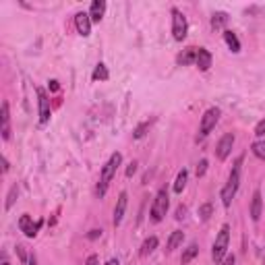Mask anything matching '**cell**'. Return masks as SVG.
Segmentation results:
<instances>
[{
    "instance_id": "cell-1",
    "label": "cell",
    "mask_w": 265,
    "mask_h": 265,
    "mask_svg": "<svg viewBox=\"0 0 265 265\" xmlns=\"http://www.w3.org/2000/svg\"><path fill=\"white\" fill-rule=\"evenodd\" d=\"M241 168H243V156L234 162L232 172L228 176V183H226L224 189H222V203H224V207H230L236 191H239V185H241Z\"/></svg>"
},
{
    "instance_id": "cell-2",
    "label": "cell",
    "mask_w": 265,
    "mask_h": 265,
    "mask_svg": "<svg viewBox=\"0 0 265 265\" xmlns=\"http://www.w3.org/2000/svg\"><path fill=\"white\" fill-rule=\"evenodd\" d=\"M120 162H122V156L116 151V153H112V156H110V160L104 164L102 174H100V183H97V195H100V197H104V195H106L108 185H110V180L114 178V174H116V170H118Z\"/></svg>"
},
{
    "instance_id": "cell-3",
    "label": "cell",
    "mask_w": 265,
    "mask_h": 265,
    "mask_svg": "<svg viewBox=\"0 0 265 265\" xmlns=\"http://www.w3.org/2000/svg\"><path fill=\"white\" fill-rule=\"evenodd\" d=\"M228 243H230V226L224 224L220 228L218 236H216V243H214V249H212V259L216 263H220L222 259L226 257V251H228Z\"/></svg>"
},
{
    "instance_id": "cell-4",
    "label": "cell",
    "mask_w": 265,
    "mask_h": 265,
    "mask_svg": "<svg viewBox=\"0 0 265 265\" xmlns=\"http://www.w3.org/2000/svg\"><path fill=\"white\" fill-rule=\"evenodd\" d=\"M168 205H170V201H168V191H166V189L158 191L156 199H153V203H151V209H149L151 222H156V224H158V222H162L164 216H166V212H168Z\"/></svg>"
},
{
    "instance_id": "cell-5",
    "label": "cell",
    "mask_w": 265,
    "mask_h": 265,
    "mask_svg": "<svg viewBox=\"0 0 265 265\" xmlns=\"http://www.w3.org/2000/svg\"><path fill=\"white\" fill-rule=\"evenodd\" d=\"M220 120V108H209L207 112L201 116V124H199V139L207 137L216 129V124Z\"/></svg>"
},
{
    "instance_id": "cell-6",
    "label": "cell",
    "mask_w": 265,
    "mask_h": 265,
    "mask_svg": "<svg viewBox=\"0 0 265 265\" xmlns=\"http://www.w3.org/2000/svg\"><path fill=\"white\" fill-rule=\"evenodd\" d=\"M187 31H189L187 17L178 8H172V35H174V39L183 41L187 37Z\"/></svg>"
},
{
    "instance_id": "cell-7",
    "label": "cell",
    "mask_w": 265,
    "mask_h": 265,
    "mask_svg": "<svg viewBox=\"0 0 265 265\" xmlns=\"http://www.w3.org/2000/svg\"><path fill=\"white\" fill-rule=\"evenodd\" d=\"M232 147H234V135H232V133H226V135L218 141V147H216L218 160L224 162V160L230 156V153H232Z\"/></svg>"
},
{
    "instance_id": "cell-8",
    "label": "cell",
    "mask_w": 265,
    "mask_h": 265,
    "mask_svg": "<svg viewBox=\"0 0 265 265\" xmlns=\"http://www.w3.org/2000/svg\"><path fill=\"white\" fill-rule=\"evenodd\" d=\"M35 93H37V104H39V124H46L50 120V100L41 87H37Z\"/></svg>"
},
{
    "instance_id": "cell-9",
    "label": "cell",
    "mask_w": 265,
    "mask_h": 265,
    "mask_svg": "<svg viewBox=\"0 0 265 265\" xmlns=\"http://www.w3.org/2000/svg\"><path fill=\"white\" fill-rule=\"evenodd\" d=\"M39 226H41V222H35V224H33V220H31L29 214H23L19 218V228H21V232H25V236H29V239H33V236L37 234Z\"/></svg>"
},
{
    "instance_id": "cell-10",
    "label": "cell",
    "mask_w": 265,
    "mask_h": 265,
    "mask_svg": "<svg viewBox=\"0 0 265 265\" xmlns=\"http://www.w3.org/2000/svg\"><path fill=\"white\" fill-rule=\"evenodd\" d=\"M127 203H129V195L127 191H122L118 195V201H116V207H114V226H120L122 224V218H124V212H127Z\"/></svg>"
},
{
    "instance_id": "cell-11",
    "label": "cell",
    "mask_w": 265,
    "mask_h": 265,
    "mask_svg": "<svg viewBox=\"0 0 265 265\" xmlns=\"http://www.w3.org/2000/svg\"><path fill=\"white\" fill-rule=\"evenodd\" d=\"M75 25H77V31L87 37L91 33V19H89V12H77L75 15Z\"/></svg>"
},
{
    "instance_id": "cell-12",
    "label": "cell",
    "mask_w": 265,
    "mask_h": 265,
    "mask_svg": "<svg viewBox=\"0 0 265 265\" xmlns=\"http://www.w3.org/2000/svg\"><path fill=\"white\" fill-rule=\"evenodd\" d=\"M104 12H106V2H104V0H93L91 8H89V19H91V23H100L104 19Z\"/></svg>"
},
{
    "instance_id": "cell-13",
    "label": "cell",
    "mask_w": 265,
    "mask_h": 265,
    "mask_svg": "<svg viewBox=\"0 0 265 265\" xmlns=\"http://www.w3.org/2000/svg\"><path fill=\"white\" fill-rule=\"evenodd\" d=\"M261 212H263V199H261V191L257 189V191L253 193V201H251V220H253V222H259Z\"/></svg>"
},
{
    "instance_id": "cell-14",
    "label": "cell",
    "mask_w": 265,
    "mask_h": 265,
    "mask_svg": "<svg viewBox=\"0 0 265 265\" xmlns=\"http://www.w3.org/2000/svg\"><path fill=\"white\" fill-rule=\"evenodd\" d=\"M212 54H209V50H205V48H199V52H197V60H195V64H197V68L199 71H209V66H212Z\"/></svg>"
},
{
    "instance_id": "cell-15",
    "label": "cell",
    "mask_w": 265,
    "mask_h": 265,
    "mask_svg": "<svg viewBox=\"0 0 265 265\" xmlns=\"http://www.w3.org/2000/svg\"><path fill=\"white\" fill-rule=\"evenodd\" d=\"M197 52H199V48H195V46H189V48H185L183 52L178 54V64H193L195 60H197Z\"/></svg>"
},
{
    "instance_id": "cell-16",
    "label": "cell",
    "mask_w": 265,
    "mask_h": 265,
    "mask_svg": "<svg viewBox=\"0 0 265 265\" xmlns=\"http://www.w3.org/2000/svg\"><path fill=\"white\" fill-rule=\"evenodd\" d=\"M0 120H2V139H4V141H8V139H10V114H8V102H2V116H0Z\"/></svg>"
},
{
    "instance_id": "cell-17",
    "label": "cell",
    "mask_w": 265,
    "mask_h": 265,
    "mask_svg": "<svg viewBox=\"0 0 265 265\" xmlns=\"http://www.w3.org/2000/svg\"><path fill=\"white\" fill-rule=\"evenodd\" d=\"M224 39H226V44H228L230 52H234V54H239V52H241V41H239V37H236L234 31L226 29V31H224Z\"/></svg>"
},
{
    "instance_id": "cell-18",
    "label": "cell",
    "mask_w": 265,
    "mask_h": 265,
    "mask_svg": "<svg viewBox=\"0 0 265 265\" xmlns=\"http://www.w3.org/2000/svg\"><path fill=\"white\" fill-rule=\"evenodd\" d=\"M156 249H158V239H156V236H149V239L141 245V251H139V255H141V257H147V255H151Z\"/></svg>"
},
{
    "instance_id": "cell-19",
    "label": "cell",
    "mask_w": 265,
    "mask_h": 265,
    "mask_svg": "<svg viewBox=\"0 0 265 265\" xmlns=\"http://www.w3.org/2000/svg\"><path fill=\"white\" fill-rule=\"evenodd\" d=\"M183 241H185V234H183V232H180V230L172 232V234H170V239H168V245H166V251L170 253V251H174L178 245H183Z\"/></svg>"
},
{
    "instance_id": "cell-20",
    "label": "cell",
    "mask_w": 265,
    "mask_h": 265,
    "mask_svg": "<svg viewBox=\"0 0 265 265\" xmlns=\"http://www.w3.org/2000/svg\"><path fill=\"white\" fill-rule=\"evenodd\" d=\"M197 253H199V247L197 245H189L187 249H185V253H183V257H180V261H183V265H187V263H191L195 257H197Z\"/></svg>"
},
{
    "instance_id": "cell-21",
    "label": "cell",
    "mask_w": 265,
    "mask_h": 265,
    "mask_svg": "<svg viewBox=\"0 0 265 265\" xmlns=\"http://www.w3.org/2000/svg\"><path fill=\"white\" fill-rule=\"evenodd\" d=\"M108 77H110V73H108L106 64L104 62H97L95 64V71H93V81H106Z\"/></svg>"
},
{
    "instance_id": "cell-22",
    "label": "cell",
    "mask_w": 265,
    "mask_h": 265,
    "mask_svg": "<svg viewBox=\"0 0 265 265\" xmlns=\"http://www.w3.org/2000/svg\"><path fill=\"white\" fill-rule=\"evenodd\" d=\"M187 178H189V172L187 170H180L178 172L176 183H174V193H183V189L187 187Z\"/></svg>"
},
{
    "instance_id": "cell-23",
    "label": "cell",
    "mask_w": 265,
    "mask_h": 265,
    "mask_svg": "<svg viewBox=\"0 0 265 265\" xmlns=\"http://www.w3.org/2000/svg\"><path fill=\"white\" fill-rule=\"evenodd\" d=\"M251 151H253L259 160H265V141H261V139L255 141L253 145H251Z\"/></svg>"
},
{
    "instance_id": "cell-24",
    "label": "cell",
    "mask_w": 265,
    "mask_h": 265,
    "mask_svg": "<svg viewBox=\"0 0 265 265\" xmlns=\"http://www.w3.org/2000/svg\"><path fill=\"white\" fill-rule=\"evenodd\" d=\"M226 21H228L226 12H216L214 19H212V27H214V29H220L222 25H226Z\"/></svg>"
},
{
    "instance_id": "cell-25",
    "label": "cell",
    "mask_w": 265,
    "mask_h": 265,
    "mask_svg": "<svg viewBox=\"0 0 265 265\" xmlns=\"http://www.w3.org/2000/svg\"><path fill=\"white\" fill-rule=\"evenodd\" d=\"M151 122H153V120H145V122H141V124H139V127L135 129L133 137H135V139H141V137H145V133H147V131H149V127H151Z\"/></svg>"
},
{
    "instance_id": "cell-26",
    "label": "cell",
    "mask_w": 265,
    "mask_h": 265,
    "mask_svg": "<svg viewBox=\"0 0 265 265\" xmlns=\"http://www.w3.org/2000/svg\"><path fill=\"white\" fill-rule=\"evenodd\" d=\"M209 216H212V203L201 205V207H199V218H201L203 222H207V220H209Z\"/></svg>"
},
{
    "instance_id": "cell-27",
    "label": "cell",
    "mask_w": 265,
    "mask_h": 265,
    "mask_svg": "<svg viewBox=\"0 0 265 265\" xmlns=\"http://www.w3.org/2000/svg\"><path fill=\"white\" fill-rule=\"evenodd\" d=\"M15 197H17V187H12L10 193H8V201H6V209H10V205L15 203Z\"/></svg>"
},
{
    "instance_id": "cell-28",
    "label": "cell",
    "mask_w": 265,
    "mask_h": 265,
    "mask_svg": "<svg viewBox=\"0 0 265 265\" xmlns=\"http://www.w3.org/2000/svg\"><path fill=\"white\" fill-rule=\"evenodd\" d=\"M255 135H257V137H263V135H265V118L257 122V127H255Z\"/></svg>"
},
{
    "instance_id": "cell-29",
    "label": "cell",
    "mask_w": 265,
    "mask_h": 265,
    "mask_svg": "<svg viewBox=\"0 0 265 265\" xmlns=\"http://www.w3.org/2000/svg\"><path fill=\"white\" fill-rule=\"evenodd\" d=\"M205 170H207V160H201V162L197 164V176H203Z\"/></svg>"
},
{
    "instance_id": "cell-30",
    "label": "cell",
    "mask_w": 265,
    "mask_h": 265,
    "mask_svg": "<svg viewBox=\"0 0 265 265\" xmlns=\"http://www.w3.org/2000/svg\"><path fill=\"white\" fill-rule=\"evenodd\" d=\"M234 263H236V257L234 255H226L224 259L220 261V265H234Z\"/></svg>"
},
{
    "instance_id": "cell-31",
    "label": "cell",
    "mask_w": 265,
    "mask_h": 265,
    "mask_svg": "<svg viewBox=\"0 0 265 265\" xmlns=\"http://www.w3.org/2000/svg\"><path fill=\"white\" fill-rule=\"evenodd\" d=\"M85 265H100V259H97V255H89Z\"/></svg>"
},
{
    "instance_id": "cell-32",
    "label": "cell",
    "mask_w": 265,
    "mask_h": 265,
    "mask_svg": "<svg viewBox=\"0 0 265 265\" xmlns=\"http://www.w3.org/2000/svg\"><path fill=\"white\" fill-rule=\"evenodd\" d=\"M135 172H137V164L131 162V164H129V168H127V176H133Z\"/></svg>"
},
{
    "instance_id": "cell-33",
    "label": "cell",
    "mask_w": 265,
    "mask_h": 265,
    "mask_svg": "<svg viewBox=\"0 0 265 265\" xmlns=\"http://www.w3.org/2000/svg\"><path fill=\"white\" fill-rule=\"evenodd\" d=\"M97 236H102V230H91L89 234H87V239H91V241H95Z\"/></svg>"
},
{
    "instance_id": "cell-34",
    "label": "cell",
    "mask_w": 265,
    "mask_h": 265,
    "mask_svg": "<svg viewBox=\"0 0 265 265\" xmlns=\"http://www.w3.org/2000/svg\"><path fill=\"white\" fill-rule=\"evenodd\" d=\"M17 253H19V257H21V261L25 263V261H27V257H25V247H21V245H19V247H17Z\"/></svg>"
},
{
    "instance_id": "cell-35",
    "label": "cell",
    "mask_w": 265,
    "mask_h": 265,
    "mask_svg": "<svg viewBox=\"0 0 265 265\" xmlns=\"http://www.w3.org/2000/svg\"><path fill=\"white\" fill-rule=\"evenodd\" d=\"M176 218H178V220H183V218H185V207H178V212H176Z\"/></svg>"
},
{
    "instance_id": "cell-36",
    "label": "cell",
    "mask_w": 265,
    "mask_h": 265,
    "mask_svg": "<svg viewBox=\"0 0 265 265\" xmlns=\"http://www.w3.org/2000/svg\"><path fill=\"white\" fill-rule=\"evenodd\" d=\"M8 168H10V166H8V160L2 158V172H8Z\"/></svg>"
},
{
    "instance_id": "cell-37",
    "label": "cell",
    "mask_w": 265,
    "mask_h": 265,
    "mask_svg": "<svg viewBox=\"0 0 265 265\" xmlns=\"http://www.w3.org/2000/svg\"><path fill=\"white\" fill-rule=\"evenodd\" d=\"M50 89L56 91V89H58V83H56V81H50Z\"/></svg>"
},
{
    "instance_id": "cell-38",
    "label": "cell",
    "mask_w": 265,
    "mask_h": 265,
    "mask_svg": "<svg viewBox=\"0 0 265 265\" xmlns=\"http://www.w3.org/2000/svg\"><path fill=\"white\" fill-rule=\"evenodd\" d=\"M106 265H120V263H118V259H110Z\"/></svg>"
},
{
    "instance_id": "cell-39",
    "label": "cell",
    "mask_w": 265,
    "mask_h": 265,
    "mask_svg": "<svg viewBox=\"0 0 265 265\" xmlns=\"http://www.w3.org/2000/svg\"><path fill=\"white\" fill-rule=\"evenodd\" d=\"M29 265H37V263H35V257H31V259H29Z\"/></svg>"
}]
</instances>
